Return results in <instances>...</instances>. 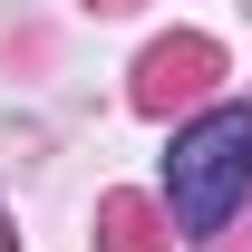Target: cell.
Returning a JSON list of instances; mask_svg holds the SVG:
<instances>
[{"label":"cell","instance_id":"6da1fadb","mask_svg":"<svg viewBox=\"0 0 252 252\" xmlns=\"http://www.w3.org/2000/svg\"><path fill=\"white\" fill-rule=\"evenodd\" d=\"M252 194V107H204L194 126H175V146H165V214L185 243L223 233V223L243 214Z\"/></svg>","mask_w":252,"mask_h":252}]
</instances>
